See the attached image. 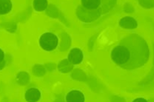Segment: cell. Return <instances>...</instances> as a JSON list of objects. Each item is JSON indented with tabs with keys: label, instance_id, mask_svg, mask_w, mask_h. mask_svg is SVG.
I'll use <instances>...</instances> for the list:
<instances>
[{
	"label": "cell",
	"instance_id": "cell-1",
	"mask_svg": "<svg viewBox=\"0 0 154 102\" xmlns=\"http://www.w3.org/2000/svg\"><path fill=\"white\" fill-rule=\"evenodd\" d=\"M112 59L123 69L133 70L147 62L149 50L146 41L136 33L130 34L121 40L111 51Z\"/></svg>",
	"mask_w": 154,
	"mask_h": 102
},
{
	"label": "cell",
	"instance_id": "cell-2",
	"mask_svg": "<svg viewBox=\"0 0 154 102\" xmlns=\"http://www.w3.org/2000/svg\"><path fill=\"white\" fill-rule=\"evenodd\" d=\"M114 5V1L82 0L76 9V15L83 22H93L109 11Z\"/></svg>",
	"mask_w": 154,
	"mask_h": 102
},
{
	"label": "cell",
	"instance_id": "cell-3",
	"mask_svg": "<svg viewBox=\"0 0 154 102\" xmlns=\"http://www.w3.org/2000/svg\"><path fill=\"white\" fill-rule=\"evenodd\" d=\"M40 47L46 51H52L57 47L58 39L57 36L50 32H45L39 39Z\"/></svg>",
	"mask_w": 154,
	"mask_h": 102
},
{
	"label": "cell",
	"instance_id": "cell-4",
	"mask_svg": "<svg viewBox=\"0 0 154 102\" xmlns=\"http://www.w3.org/2000/svg\"><path fill=\"white\" fill-rule=\"evenodd\" d=\"M68 60L73 64H80L83 59V54L80 49L74 48L70 51L68 55Z\"/></svg>",
	"mask_w": 154,
	"mask_h": 102
},
{
	"label": "cell",
	"instance_id": "cell-5",
	"mask_svg": "<svg viewBox=\"0 0 154 102\" xmlns=\"http://www.w3.org/2000/svg\"><path fill=\"white\" fill-rule=\"evenodd\" d=\"M41 97V93L37 88H29L25 94V98L27 102H37Z\"/></svg>",
	"mask_w": 154,
	"mask_h": 102
},
{
	"label": "cell",
	"instance_id": "cell-6",
	"mask_svg": "<svg viewBox=\"0 0 154 102\" xmlns=\"http://www.w3.org/2000/svg\"><path fill=\"white\" fill-rule=\"evenodd\" d=\"M66 102H84L83 94L78 90H72L66 96Z\"/></svg>",
	"mask_w": 154,
	"mask_h": 102
},
{
	"label": "cell",
	"instance_id": "cell-7",
	"mask_svg": "<svg viewBox=\"0 0 154 102\" xmlns=\"http://www.w3.org/2000/svg\"><path fill=\"white\" fill-rule=\"evenodd\" d=\"M119 25L122 28L126 29H134L137 27V22L134 18L126 16L121 19Z\"/></svg>",
	"mask_w": 154,
	"mask_h": 102
},
{
	"label": "cell",
	"instance_id": "cell-8",
	"mask_svg": "<svg viewBox=\"0 0 154 102\" xmlns=\"http://www.w3.org/2000/svg\"><path fill=\"white\" fill-rule=\"evenodd\" d=\"M12 4L8 0H0V15L7 14L11 11Z\"/></svg>",
	"mask_w": 154,
	"mask_h": 102
},
{
	"label": "cell",
	"instance_id": "cell-9",
	"mask_svg": "<svg viewBox=\"0 0 154 102\" xmlns=\"http://www.w3.org/2000/svg\"><path fill=\"white\" fill-rule=\"evenodd\" d=\"M48 6L47 1H34L33 2V7L34 9L37 11H45Z\"/></svg>",
	"mask_w": 154,
	"mask_h": 102
},
{
	"label": "cell",
	"instance_id": "cell-10",
	"mask_svg": "<svg viewBox=\"0 0 154 102\" xmlns=\"http://www.w3.org/2000/svg\"><path fill=\"white\" fill-rule=\"evenodd\" d=\"M5 53L3 50L0 48V65L3 63L5 60Z\"/></svg>",
	"mask_w": 154,
	"mask_h": 102
},
{
	"label": "cell",
	"instance_id": "cell-11",
	"mask_svg": "<svg viewBox=\"0 0 154 102\" xmlns=\"http://www.w3.org/2000/svg\"><path fill=\"white\" fill-rule=\"evenodd\" d=\"M132 102H148L145 98L140 97V98H136L135 100H133Z\"/></svg>",
	"mask_w": 154,
	"mask_h": 102
}]
</instances>
